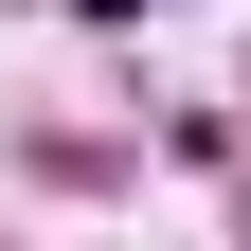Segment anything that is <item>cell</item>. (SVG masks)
Returning <instances> with one entry per match:
<instances>
[{
	"instance_id": "cell-1",
	"label": "cell",
	"mask_w": 251,
	"mask_h": 251,
	"mask_svg": "<svg viewBox=\"0 0 251 251\" xmlns=\"http://www.w3.org/2000/svg\"><path fill=\"white\" fill-rule=\"evenodd\" d=\"M90 18H144V0H90Z\"/></svg>"
}]
</instances>
